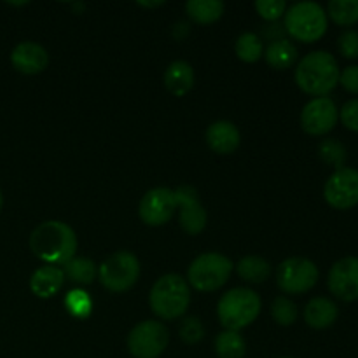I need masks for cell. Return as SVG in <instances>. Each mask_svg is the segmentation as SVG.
<instances>
[{"label": "cell", "mask_w": 358, "mask_h": 358, "mask_svg": "<svg viewBox=\"0 0 358 358\" xmlns=\"http://www.w3.org/2000/svg\"><path fill=\"white\" fill-rule=\"evenodd\" d=\"M338 49L345 58L355 59L358 58V31L345 30L338 38Z\"/></svg>", "instance_id": "cell-32"}, {"label": "cell", "mask_w": 358, "mask_h": 358, "mask_svg": "<svg viewBox=\"0 0 358 358\" xmlns=\"http://www.w3.org/2000/svg\"><path fill=\"white\" fill-rule=\"evenodd\" d=\"M271 317L273 320L278 325H282V327H290V325H294L297 322L299 311H297L296 303H292L289 297L280 296L273 301Z\"/></svg>", "instance_id": "cell-29"}, {"label": "cell", "mask_w": 358, "mask_h": 358, "mask_svg": "<svg viewBox=\"0 0 358 358\" xmlns=\"http://www.w3.org/2000/svg\"><path fill=\"white\" fill-rule=\"evenodd\" d=\"M2 208H3V194L2 191H0V212H2Z\"/></svg>", "instance_id": "cell-36"}, {"label": "cell", "mask_w": 358, "mask_h": 358, "mask_svg": "<svg viewBox=\"0 0 358 358\" xmlns=\"http://www.w3.org/2000/svg\"><path fill=\"white\" fill-rule=\"evenodd\" d=\"M164 2H140V6H143V7H159V6H163Z\"/></svg>", "instance_id": "cell-35"}, {"label": "cell", "mask_w": 358, "mask_h": 358, "mask_svg": "<svg viewBox=\"0 0 358 358\" xmlns=\"http://www.w3.org/2000/svg\"><path fill=\"white\" fill-rule=\"evenodd\" d=\"M318 282V268L313 261L304 257L285 259L276 269V285L292 296L310 292Z\"/></svg>", "instance_id": "cell-8"}, {"label": "cell", "mask_w": 358, "mask_h": 358, "mask_svg": "<svg viewBox=\"0 0 358 358\" xmlns=\"http://www.w3.org/2000/svg\"><path fill=\"white\" fill-rule=\"evenodd\" d=\"M318 156H320L324 163L331 164L336 170H339V168H345L348 152H346V147L339 140L325 138L318 143Z\"/></svg>", "instance_id": "cell-27"}, {"label": "cell", "mask_w": 358, "mask_h": 358, "mask_svg": "<svg viewBox=\"0 0 358 358\" xmlns=\"http://www.w3.org/2000/svg\"><path fill=\"white\" fill-rule=\"evenodd\" d=\"M164 86L175 96L182 98L194 86V70L187 62H173L164 70Z\"/></svg>", "instance_id": "cell-19"}, {"label": "cell", "mask_w": 358, "mask_h": 358, "mask_svg": "<svg viewBox=\"0 0 358 358\" xmlns=\"http://www.w3.org/2000/svg\"><path fill=\"white\" fill-rule=\"evenodd\" d=\"M236 273L247 283H264L271 276V264L257 255H247L236 264Z\"/></svg>", "instance_id": "cell-21"}, {"label": "cell", "mask_w": 358, "mask_h": 358, "mask_svg": "<svg viewBox=\"0 0 358 358\" xmlns=\"http://www.w3.org/2000/svg\"><path fill=\"white\" fill-rule=\"evenodd\" d=\"M149 303L161 320H177L191 304V287L180 275H164L150 289Z\"/></svg>", "instance_id": "cell-3"}, {"label": "cell", "mask_w": 358, "mask_h": 358, "mask_svg": "<svg viewBox=\"0 0 358 358\" xmlns=\"http://www.w3.org/2000/svg\"><path fill=\"white\" fill-rule=\"evenodd\" d=\"M329 290L334 297L352 303L358 299V257H345L329 271Z\"/></svg>", "instance_id": "cell-14"}, {"label": "cell", "mask_w": 358, "mask_h": 358, "mask_svg": "<svg viewBox=\"0 0 358 358\" xmlns=\"http://www.w3.org/2000/svg\"><path fill=\"white\" fill-rule=\"evenodd\" d=\"M65 283V275L62 268L56 266H42L35 269L30 278V290L41 299H49L62 290Z\"/></svg>", "instance_id": "cell-17"}, {"label": "cell", "mask_w": 358, "mask_h": 358, "mask_svg": "<svg viewBox=\"0 0 358 358\" xmlns=\"http://www.w3.org/2000/svg\"><path fill=\"white\" fill-rule=\"evenodd\" d=\"M233 268V262L226 255L206 252L191 262L187 269V283L199 292H215L226 285Z\"/></svg>", "instance_id": "cell-6"}, {"label": "cell", "mask_w": 358, "mask_h": 358, "mask_svg": "<svg viewBox=\"0 0 358 358\" xmlns=\"http://www.w3.org/2000/svg\"><path fill=\"white\" fill-rule=\"evenodd\" d=\"M234 52L245 63H255L262 56V41L257 34L245 31L234 42Z\"/></svg>", "instance_id": "cell-26"}, {"label": "cell", "mask_w": 358, "mask_h": 358, "mask_svg": "<svg viewBox=\"0 0 358 358\" xmlns=\"http://www.w3.org/2000/svg\"><path fill=\"white\" fill-rule=\"evenodd\" d=\"M206 143L210 149L220 156L233 154L240 147L241 135L240 129L229 121H215L208 126L205 133Z\"/></svg>", "instance_id": "cell-16"}, {"label": "cell", "mask_w": 358, "mask_h": 358, "mask_svg": "<svg viewBox=\"0 0 358 358\" xmlns=\"http://www.w3.org/2000/svg\"><path fill=\"white\" fill-rule=\"evenodd\" d=\"M297 48L289 38H280V41L269 42L264 51V59L271 69L287 70L297 62Z\"/></svg>", "instance_id": "cell-20"}, {"label": "cell", "mask_w": 358, "mask_h": 358, "mask_svg": "<svg viewBox=\"0 0 358 358\" xmlns=\"http://www.w3.org/2000/svg\"><path fill=\"white\" fill-rule=\"evenodd\" d=\"M339 119H341L346 128L358 133V98L346 101L343 105V108L339 110Z\"/></svg>", "instance_id": "cell-33"}, {"label": "cell", "mask_w": 358, "mask_h": 358, "mask_svg": "<svg viewBox=\"0 0 358 358\" xmlns=\"http://www.w3.org/2000/svg\"><path fill=\"white\" fill-rule=\"evenodd\" d=\"M338 306L327 297H313L304 308V322L317 331L334 325L338 320Z\"/></svg>", "instance_id": "cell-18"}, {"label": "cell", "mask_w": 358, "mask_h": 358, "mask_svg": "<svg viewBox=\"0 0 358 358\" xmlns=\"http://www.w3.org/2000/svg\"><path fill=\"white\" fill-rule=\"evenodd\" d=\"M215 353L219 358H243L247 343L240 332L224 331L215 338Z\"/></svg>", "instance_id": "cell-24"}, {"label": "cell", "mask_w": 358, "mask_h": 358, "mask_svg": "<svg viewBox=\"0 0 358 358\" xmlns=\"http://www.w3.org/2000/svg\"><path fill=\"white\" fill-rule=\"evenodd\" d=\"M170 334L164 324L156 320L140 322L128 334V350L135 358H157L166 350Z\"/></svg>", "instance_id": "cell-9"}, {"label": "cell", "mask_w": 358, "mask_h": 358, "mask_svg": "<svg viewBox=\"0 0 358 358\" xmlns=\"http://www.w3.org/2000/svg\"><path fill=\"white\" fill-rule=\"evenodd\" d=\"M329 27L327 13L317 2H297L287 7L283 28L292 38L299 42L320 41Z\"/></svg>", "instance_id": "cell-5"}, {"label": "cell", "mask_w": 358, "mask_h": 358, "mask_svg": "<svg viewBox=\"0 0 358 358\" xmlns=\"http://www.w3.org/2000/svg\"><path fill=\"white\" fill-rule=\"evenodd\" d=\"M185 13L192 21L199 24H212L224 14V2L220 0H189Z\"/></svg>", "instance_id": "cell-22"}, {"label": "cell", "mask_w": 358, "mask_h": 358, "mask_svg": "<svg viewBox=\"0 0 358 358\" xmlns=\"http://www.w3.org/2000/svg\"><path fill=\"white\" fill-rule=\"evenodd\" d=\"M339 110L334 101L327 96L313 98L304 105L301 112V126L308 135H327L338 124Z\"/></svg>", "instance_id": "cell-12"}, {"label": "cell", "mask_w": 358, "mask_h": 358, "mask_svg": "<svg viewBox=\"0 0 358 358\" xmlns=\"http://www.w3.org/2000/svg\"><path fill=\"white\" fill-rule=\"evenodd\" d=\"M339 84L348 93L358 94V65H350L339 73Z\"/></svg>", "instance_id": "cell-34"}, {"label": "cell", "mask_w": 358, "mask_h": 358, "mask_svg": "<svg viewBox=\"0 0 358 358\" xmlns=\"http://www.w3.org/2000/svg\"><path fill=\"white\" fill-rule=\"evenodd\" d=\"M10 65L24 76H37L49 65V55L41 44L31 41L20 42L10 51Z\"/></svg>", "instance_id": "cell-15"}, {"label": "cell", "mask_w": 358, "mask_h": 358, "mask_svg": "<svg viewBox=\"0 0 358 358\" xmlns=\"http://www.w3.org/2000/svg\"><path fill=\"white\" fill-rule=\"evenodd\" d=\"M261 308L262 303L257 292L238 287L220 297L217 304V315L226 331L240 332L241 329L248 327L257 320Z\"/></svg>", "instance_id": "cell-4"}, {"label": "cell", "mask_w": 358, "mask_h": 358, "mask_svg": "<svg viewBox=\"0 0 358 358\" xmlns=\"http://www.w3.org/2000/svg\"><path fill=\"white\" fill-rule=\"evenodd\" d=\"M338 62L327 51H313L304 56L296 69V84L301 91L315 98L327 96L339 84Z\"/></svg>", "instance_id": "cell-2"}, {"label": "cell", "mask_w": 358, "mask_h": 358, "mask_svg": "<svg viewBox=\"0 0 358 358\" xmlns=\"http://www.w3.org/2000/svg\"><path fill=\"white\" fill-rule=\"evenodd\" d=\"M255 10H257L262 20L269 21V23H276L280 17L285 16L287 2L285 0H257Z\"/></svg>", "instance_id": "cell-30"}, {"label": "cell", "mask_w": 358, "mask_h": 358, "mask_svg": "<svg viewBox=\"0 0 358 358\" xmlns=\"http://www.w3.org/2000/svg\"><path fill=\"white\" fill-rule=\"evenodd\" d=\"M324 198L332 208L350 210L358 205V170L339 168L327 178Z\"/></svg>", "instance_id": "cell-10"}, {"label": "cell", "mask_w": 358, "mask_h": 358, "mask_svg": "<svg viewBox=\"0 0 358 358\" xmlns=\"http://www.w3.org/2000/svg\"><path fill=\"white\" fill-rule=\"evenodd\" d=\"M327 16L336 24L352 27L358 21V0H331L327 6Z\"/></svg>", "instance_id": "cell-25"}, {"label": "cell", "mask_w": 358, "mask_h": 358, "mask_svg": "<svg viewBox=\"0 0 358 358\" xmlns=\"http://www.w3.org/2000/svg\"><path fill=\"white\" fill-rule=\"evenodd\" d=\"M282 358H292V357H282Z\"/></svg>", "instance_id": "cell-37"}, {"label": "cell", "mask_w": 358, "mask_h": 358, "mask_svg": "<svg viewBox=\"0 0 358 358\" xmlns=\"http://www.w3.org/2000/svg\"><path fill=\"white\" fill-rule=\"evenodd\" d=\"M178 332H180V339L185 345H198L205 336V327L198 317H189L182 322Z\"/></svg>", "instance_id": "cell-31"}, {"label": "cell", "mask_w": 358, "mask_h": 358, "mask_svg": "<svg viewBox=\"0 0 358 358\" xmlns=\"http://www.w3.org/2000/svg\"><path fill=\"white\" fill-rule=\"evenodd\" d=\"M65 308L73 318L84 320L91 315L93 311V301H91L90 294L83 289H73L70 290L65 296Z\"/></svg>", "instance_id": "cell-28"}, {"label": "cell", "mask_w": 358, "mask_h": 358, "mask_svg": "<svg viewBox=\"0 0 358 358\" xmlns=\"http://www.w3.org/2000/svg\"><path fill=\"white\" fill-rule=\"evenodd\" d=\"M31 254L48 266H63L76 257L77 236L76 231L59 220L42 222L31 231L30 240Z\"/></svg>", "instance_id": "cell-1"}, {"label": "cell", "mask_w": 358, "mask_h": 358, "mask_svg": "<svg viewBox=\"0 0 358 358\" xmlns=\"http://www.w3.org/2000/svg\"><path fill=\"white\" fill-rule=\"evenodd\" d=\"M175 199H177V208L180 210V227L191 236L203 233L206 227V210L199 199L198 191L191 185H180L175 189Z\"/></svg>", "instance_id": "cell-13"}, {"label": "cell", "mask_w": 358, "mask_h": 358, "mask_svg": "<svg viewBox=\"0 0 358 358\" xmlns=\"http://www.w3.org/2000/svg\"><path fill=\"white\" fill-rule=\"evenodd\" d=\"M177 212L175 192L168 187H154L143 194L138 205V215L150 227L164 226Z\"/></svg>", "instance_id": "cell-11"}, {"label": "cell", "mask_w": 358, "mask_h": 358, "mask_svg": "<svg viewBox=\"0 0 358 358\" xmlns=\"http://www.w3.org/2000/svg\"><path fill=\"white\" fill-rule=\"evenodd\" d=\"M62 271L65 278H69L73 283H79V285H90L98 275L96 266L87 257L70 259L66 264L62 266Z\"/></svg>", "instance_id": "cell-23"}, {"label": "cell", "mask_w": 358, "mask_h": 358, "mask_svg": "<svg viewBox=\"0 0 358 358\" xmlns=\"http://www.w3.org/2000/svg\"><path fill=\"white\" fill-rule=\"evenodd\" d=\"M98 278L101 285L114 294L128 292L140 278V262L135 254L119 250L105 259L98 268Z\"/></svg>", "instance_id": "cell-7"}]
</instances>
